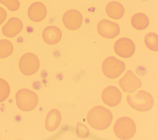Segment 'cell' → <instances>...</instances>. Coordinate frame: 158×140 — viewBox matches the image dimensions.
<instances>
[{"label": "cell", "mask_w": 158, "mask_h": 140, "mask_svg": "<svg viewBox=\"0 0 158 140\" xmlns=\"http://www.w3.org/2000/svg\"><path fill=\"white\" fill-rule=\"evenodd\" d=\"M113 119L112 112L107 108L98 105L92 107L87 113L86 120L88 124L98 130L107 128Z\"/></svg>", "instance_id": "obj_1"}, {"label": "cell", "mask_w": 158, "mask_h": 140, "mask_svg": "<svg viewBox=\"0 0 158 140\" xmlns=\"http://www.w3.org/2000/svg\"><path fill=\"white\" fill-rule=\"evenodd\" d=\"M127 101L131 108L139 112L148 111L154 105L152 96L144 90L130 93L127 96Z\"/></svg>", "instance_id": "obj_2"}, {"label": "cell", "mask_w": 158, "mask_h": 140, "mask_svg": "<svg viewBox=\"0 0 158 140\" xmlns=\"http://www.w3.org/2000/svg\"><path fill=\"white\" fill-rule=\"evenodd\" d=\"M38 96L36 93L29 89H20L15 94L17 106L24 112L33 110L38 105Z\"/></svg>", "instance_id": "obj_3"}, {"label": "cell", "mask_w": 158, "mask_h": 140, "mask_svg": "<svg viewBox=\"0 0 158 140\" xmlns=\"http://www.w3.org/2000/svg\"><path fill=\"white\" fill-rule=\"evenodd\" d=\"M136 130L135 121L128 117H122L118 118L114 126L115 136L120 139H128L133 138Z\"/></svg>", "instance_id": "obj_4"}, {"label": "cell", "mask_w": 158, "mask_h": 140, "mask_svg": "<svg viewBox=\"0 0 158 140\" xmlns=\"http://www.w3.org/2000/svg\"><path fill=\"white\" fill-rule=\"evenodd\" d=\"M125 69L124 62L113 56L106 58L102 64V71L104 75L111 79L118 77Z\"/></svg>", "instance_id": "obj_5"}, {"label": "cell", "mask_w": 158, "mask_h": 140, "mask_svg": "<svg viewBox=\"0 0 158 140\" xmlns=\"http://www.w3.org/2000/svg\"><path fill=\"white\" fill-rule=\"evenodd\" d=\"M40 66V60L33 53H25L20 58L19 62V69L25 75L30 76L35 74L38 70Z\"/></svg>", "instance_id": "obj_6"}, {"label": "cell", "mask_w": 158, "mask_h": 140, "mask_svg": "<svg viewBox=\"0 0 158 140\" xmlns=\"http://www.w3.org/2000/svg\"><path fill=\"white\" fill-rule=\"evenodd\" d=\"M118 84L125 93H133L141 86V81L131 70H128L120 79Z\"/></svg>", "instance_id": "obj_7"}, {"label": "cell", "mask_w": 158, "mask_h": 140, "mask_svg": "<svg viewBox=\"0 0 158 140\" xmlns=\"http://www.w3.org/2000/svg\"><path fill=\"white\" fill-rule=\"evenodd\" d=\"M114 51L120 57L129 58L135 51V45L133 41L128 38H121L114 44Z\"/></svg>", "instance_id": "obj_8"}, {"label": "cell", "mask_w": 158, "mask_h": 140, "mask_svg": "<svg viewBox=\"0 0 158 140\" xmlns=\"http://www.w3.org/2000/svg\"><path fill=\"white\" fill-rule=\"evenodd\" d=\"M98 33L105 38H114L120 33V27L115 22L107 19L101 20L97 25Z\"/></svg>", "instance_id": "obj_9"}, {"label": "cell", "mask_w": 158, "mask_h": 140, "mask_svg": "<svg viewBox=\"0 0 158 140\" xmlns=\"http://www.w3.org/2000/svg\"><path fill=\"white\" fill-rule=\"evenodd\" d=\"M101 98L103 102L107 105L115 107L120 102L122 94L116 86H109L103 89L101 94Z\"/></svg>", "instance_id": "obj_10"}, {"label": "cell", "mask_w": 158, "mask_h": 140, "mask_svg": "<svg viewBox=\"0 0 158 140\" xmlns=\"http://www.w3.org/2000/svg\"><path fill=\"white\" fill-rule=\"evenodd\" d=\"M62 20L67 28L70 30H75L80 27L83 22L81 14L75 9H70L65 12Z\"/></svg>", "instance_id": "obj_11"}, {"label": "cell", "mask_w": 158, "mask_h": 140, "mask_svg": "<svg viewBox=\"0 0 158 140\" xmlns=\"http://www.w3.org/2000/svg\"><path fill=\"white\" fill-rule=\"evenodd\" d=\"M23 29L22 22L17 17H12L2 27L3 35L9 38L17 36Z\"/></svg>", "instance_id": "obj_12"}, {"label": "cell", "mask_w": 158, "mask_h": 140, "mask_svg": "<svg viewBox=\"0 0 158 140\" xmlns=\"http://www.w3.org/2000/svg\"><path fill=\"white\" fill-rule=\"evenodd\" d=\"M47 9L41 2H36L30 5L28 9V16L33 22L42 21L46 16Z\"/></svg>", "instance_id": "obj_13"}, {"label": "cell", "mask_w": 158, "mask_h": 140, "mask_svg": "<svg viewBox=\"0 0 158 140\" xmlns=\"http://www.w3.org/2000/svg\"><path fill=\"white\" fill-rule=\"evenodd\" d=\"M44 41L50 45L58 43L62 38V32L60 30L53 25L46 27L42 33Z\"/></svg>", "instance_id": "obj_14"}, {"label": "cell", "mask_w": 158, "mask_h": 140, "mask_svg": "<svg viewBox=\"0 0 158 140\" xmlns=\"http://www.w3.org/2000/svg\"><path fill=\"white\" fill-rule=\"evenodd\" d=\"M62 119L60 112L56 109H52L49 110L45 119V128L50 132L55 131L59 126Z\"/></svg>", "instance_id": "obj_15"}, {"label": "cell", "mask_w": 158, "mask_h": 140, "mask_svg": "<svg viewBox=\"0 0 158 140\" xmlns=\"http://www.w3.org/2000/svg\"><path fill=\"white\" fill-rule=\"evenodd\" d=\"M106 11L109 17L114 19H119L124 14L123 6L118 2L112 1L109 2L106 7Z\"/></svg>", "instance_id": "obj_16"}, {"label": "cell", "mask_w": 158, "mask_h": 140, "mask_svg": "<svg viewBox=\"0 0 158 140\" xmlns=\"http://www.w3.org/2000/svg\"><path fill=\"white\" fill-rule=\"evenodd\" d=\"M149 19L144 14L136 13L131 19L132 26L136 30H142L145 29L149 25Z\"/></svg>", "instance_id": "obj_17"}, {"label": "cell", "mask_w": 158, "mask_h": 140, "mask_svg": "<svg viewBox=\"0 0 158 140\" xmlns=\"http://www.w3.org/2000/svg\"><path fill=\"white\" fill-rule=\"evenodd\" d=\"M14 51L12 43L7 39L0 40V58L4 59L12 54Z\"/></svg>", "instance_id": "obj_18"}, {"label": "cell", "mask_w": 158, "mask_h": 140, "mask_svg": "<svg viewBox=\"0 0 158 140\" xmlns=\"http://www.w3.org/2000/svg\"><path fill=\"white\" fill-rule=\"evenodd\" d=\"M144 43L148 48L153 51H158V36L155 33H149L144 38Z\"/></svg>", "instance_id": "obj_19"}, {"label": "cell", "mask_w": 158, "mask_h": 140, "mask_svg": "<svg viewBox=\"0 0 158 140\" xmlns=\"http://www.w3.org/2000/svg\"><path fill=\"white\" fill-rule=\"evenodd\" d=\"M10 92V88L9 83L4 79L0 78V103L7 99Z\"/></svg>", "instance_id": "obj_20"}, {"label": "cell", "mask_w": 158, "mask_h": 140, "mask_svg": "<svg viewBox=\"0 0 158 140\" xmlns=\"http://www.w3.org/2000/svg\"><path fill=\"white\" fill-rule=\"evenodd\" d=\"M0 2L11 11H15L20 7L18 0H0Z\"/></svg>", "instance_id": "obj_21"}, {"label": "cell", "mask_w": 158, "mask_h": 140, "mask_svg": "<svg viewBox=\"0 0 158 140\" xmlns=\"http://www.w3.org/2000/svg\"><path fill=\"white\" fill-rule=\"evenodd\" d=\"M76 133L78 137L85 138L88 136L89 134V131L85 125L79 123L77 124L76 127Z\"/></svg>", "instance_id": "obj_22"}, {"label": "cell", "mask_w": 158, "mask_h": 140, "mask_svg": "<svg viewBox=\"0 0 158 140\" xmlns=\"http://www.w3.org/2000/svg\"><path fill=\"white\" fill-rule=\"evenodd\" d=\"M7 18L6 11L1 7H0V25H1Z\"/></svg>", "instance_id": "obj_23"}]
</instances>
